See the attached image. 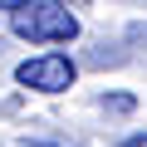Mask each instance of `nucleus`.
I'll return each mask as SVG.
<instances>
[{
    "mask_svg": "<svg viewBox=\"0 0 147 147\" xmlns=\"http://www.w3.org/2000/svg\"><path fill=\"white\" fill-rule=\"evenodd\" d=\"M10 30L25 44H74L79 39V15L64 0H30V5L10 10Z\"/></svg>",
    "mask_w": 147,
    "mask_h": 147,
    "instance_id": "1",
    "label": "nucleus"
},
{
    "mask_svg": "<svg viewBox=\"0 0 147 147\" xmlns=\"http://www.w3.org/2000/svg\"><path fill=\"white\" fill-rule=\"evenodd\" d=\"M79 79V59H69L64 49H44L25 64H15V84L30 93H69Z\"/></svg>",
    "mask_w": 147,
    "mask_h": 147,
    "instance_id": "2",
    "label": "nucleus"
},
{
    "mask_svg": "<svg viewBox=\"0 0 147 147\" xmlns=\"http://www.w3.org/2000/svg\"><path fill=\"white\" fill-rule=\"evenodd\" d=\"M132 54H127V39H98L84 59H79V69L88 64V69H123Z\"/></svg>",
    "mask_w": 147,
    "mask_h": 147,
    "instance_id": "3",
    "label": "nucleus"
},
{
    "mask_svg": "<svg viewBox=\"0 0 147 147\" xmlns=\"http://www.w3.org/2000/svg\"><path fill=\"white\" fill-rule=\"evenodd\" d=\"M98 108L108 118H127V113H137V93H98Z\"/></svg>",
    "mask_w": 147,
    "mask_h": 147,
    "instance_id": "4",
    "label": "nucleus"
},
{
    "mask_svg": "<svg viewBox=\"0 0 147 147\" xmlns=\"http://www.w3.org/2000/svg\"><path fill=\"white\" fill-rule=\"evenodd\" d=\"M123 39H127V44H147V20H132Z\"/></svg>",
    "mask_w": 147,
    "mask_h": 147,
    "instance_id": "5",
    "label": "nucleus"
},
{
    "mask_svg": "<svg viewBox=\"0 0 147 147\" xmlns=\"http://www.w3.org/2000/svg\"><path fill=\"white\" fill-rule=\"evenodd\" d=\"M118 147H147V132H127V137H123Z\"/></svg>",
    "mask_w": 147,
    "mask_h": 147,
    "instance_id": "6",
    "label": "nucleus"
},
{
    "mask_svg": "<svg viewBox=\"0 0 147 147\" xmlns=\"http://www.w3.org/2000/svg\"><path fill=\"white\" fill-rule=\"evenodd\" d=\"M30 147H74V142H39V137H30Z\"/></svg>",
    "mask_w": 147,
    "mask_h": 147,
    "instance_id": "7",
    "label": "nucleus"
},
{
    "mask_svg": "<svg viewBox=\"0 0 147 147\" xmlns=\"http://www.w3.org/2000/svg\"><path fill=\"white\" fill-rule=\"evenodd\" d=\"M20 5H30V0H0V10H20Z\"/></svg>",
    "mask_w": 147,
    "mask_h": 147,
    "instance_id": "8",
    "label": "nucleus"
}]
</instances>
